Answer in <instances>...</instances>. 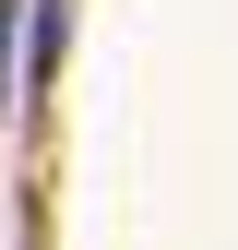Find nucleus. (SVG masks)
<instances>
[{
    "instance_id": "f257e3e1",
    "label": "nucleus",
    "mask_w": 238,
    "mask_h": 250,
    "mask_svg": "<svg viewBox=\"0 0 238 250\" xmlns=\"http://www.w3.org/2000/svg\"><path fill=\"white\" fill-rule=\"evenodd\" d=\"M12 60H24V0H0V119H12Z\"/></svg>"
}]
</instances>
